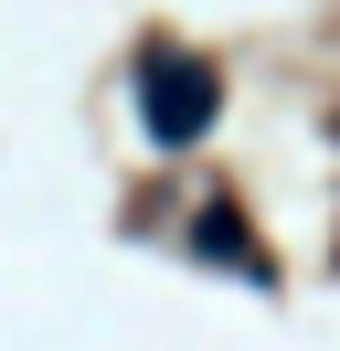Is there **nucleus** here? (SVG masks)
Here are the masks:
<instances>
[{"instance_id": "1", "label": "nucleus", "mask_w": 340, "mask_h": 351, "mask_svg": "<svg viewBox=\"0 0 340 351\" xmlns=\"http://www.w3.org/2000/svg\"><path fill=\"white\" fill-rule=\"evenodd\" d=\"M138 117L160 149H191V138L223 117V75L202 64V53H149L138 64Z\"/></svg>"}, {"instance_id": "2", "label": "nucleus", "mask_w": 340, "mask_h": 351, "mask_svg": "<svg viewBox=\"0 0 340 351\" xmlns=\"http://www.w3.org/2000/svg\"><path fill=\"white\" fill-rule=\"evenodd\" d=\"M191 245H202V256H223V266H245V277L266 287V245L234 223V202H202V234H191Z\"/></svg>"}]
</instances>
